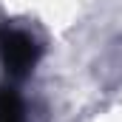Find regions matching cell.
<instances>
[{
  "label": "cell",
  "instance_id": "6da1fadb",
  "mask_svg": "<svg viewBox=\"0 0 122 122\" xmlns=\"http://www.w3.org/2000/svg\"><path fill=\"white\" fill-rule=\"evenodd\" d=\"M37 60H40V46L29 31L9 26V23L0 26V62L9 77L20 80V77L31 74Z\"/></svg>",
  "mask_w": 122,
  "mask_h": 122
},
{
  "label": "cell",
  "instance_id": "7a4b0ae2",
  "mask_svg": "<svg viewBox=\"0 0 122 122\" xmlns=\"http://www.w3.org/2000/svg\"><path fill=\"white\" fill-rule=\"evenodd\" d=\"M0 122H26L23 119V99L9 85H0Z\"/></svg>",
  "mask_w": 122,
  "mask_h": 122
}]
</instances>
